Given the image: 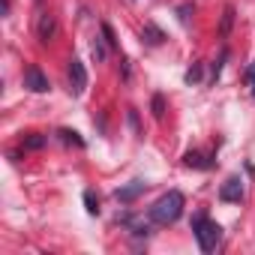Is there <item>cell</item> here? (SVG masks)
I'll list each match as a JSON object with an SVG mask.
<instances>
[{
	"label": "cell",
	"instance_id": "obj_1",
	"mask_svg": "<svg viewBox=\"0 0 255 255\" xmlns=\"http://www.w3.org/2000/svg\"><path fill=\"white\" fill-rule=\"evenodd\" d=\"M180 213H183V192H177V189L165 192V195L156 198V204L150 207V219H153L156 225H171V222L180 219Z\"/></svg>",
	"mask_w": 255,
	"mask_h": 255
},
{
	"label": "cell",
	"instance_id": "obj_2",
	"mask_svg": "<svg viewBox=\"0 0 255 255\" xmlns=\"http://www.w3.org/2000/svg\"><path fill=\"white\" fill-rule=\"evenodd\" d=\"M192 231H195V240H198L201 252H213L219 246V240H222V228L213 219H207V216H195Z\"/></svg>",
	"mask_w": 255,
	"mask_h": 255
},
{
	"label": "cell",
	"instance_id": "obj_3",
	"mask_svg": "<svg viewBox=\"0 0 255 255\" xmlns=\"http://www.w3.org/2000/svg\"><path fill=\"white\" fill-rule=\"evenodd\" d=\"M87 87V69L81 60H69V93L72 96H81Z\"/></svg>",
	"mask_w": 255,
	"mask_h": 255
},
{
	"label": "cell",
	"instance_id": "obj_4",
	"mask_svg": "<svg viewBox=\"0 0 255 255\" xmlns=\"http://www.w3.org/2000/svg\"><path fill=\"white\" fill-rule=\"evenodd\" d=\"M24 87H27L30 93H45L51 84H48V78L39 72V66H27V69H24Z\"/></svg>",
	"mask_w": 255,
	"mask_h": 255
},
{
	"label": "cell",
	"instance_id": "obj_5",
	"mask_svg": "<svg viewBox=\"0 0 255 255\" xmlns=\"http://www.w3.org/2000/svg\"><path fill=\"white\" fill-rule=\"evenodd\" d=\"M219 198H222V201H240V198H243V183H240V177H228V180L222 183V189H219Z\"/></svg>",
	"mask_w": 255,
	"mask_h": 255
},
{
	"label": "cell",
	"instance_id": "obj_6",
	"mask_svg": "<svg viewBox=\"0 0 255 255\" xmlns=\"http://www.w3.org/2000/svg\"><path fill=\"white\" fill-rule=\"evenodd\" d=\"M36 33H39V42H51L54 39V33H57V21H54V15H39V24H36Z\"/></svg>",
	"mask_w": 255,
	"mask_h": 255
},
{
	"label": "cell",
	"instance_id": "obj_7",
	"mask_svg": "<svg viewBox=\"0 0 255 255\" xmlns=\"http://www.w3.org/2000/svg\"><path fill=\"white\" fill-rule=\"evenodd\" d=\"M141 192H144V183H141V180H132L129 186H120V189H117L114 195H117V201H123V204H129V201H135V198H138Z\"/></svg>",
	"mask_w": 255,
	"mask_h": 255
},
{
	"label": "cell",
	"instance_id": "obj_8",
	"mask_svg": "<svg viewBox=\"0 0 255 255\" xmlns=\"http://www.w3.org/2000/svg\"><path fill=\"white\" fill-rule=\"evenodd\" d=\"M189 168H210V162H204V153H186V159H183Z\"/></svg>",
	"mask_w": 255,
	"mask_h": 255
},
{
	"label": "cell",
	"instance_id": "obj_9",
	"mask_svg": "<svg viewBox=\"0 0 255 255\" xmlns=\"http://www.w3.org/2000/svg\"><path fill=\"white\" fill-rule=\"evenodd\" d=\"M84 201H87V213L96 216V213H99V201L93 198V192H84Z\"/></svg>",
	"mask_w": 255,
	"mask_h": 255
},
{
	"label": "cell",
	"instance_id": "obj_10",
	"mask_svg": "<svg viewBox=\"0 0 255 255\" xmlns=\"http://www.w3.org/2000/svg\"><path fill=\"white\" fill-rule=\"evenodd\" d=\"M231 21H234V9L228 6V9H225V18H222V33H228V27H231Z\"/></svg>",
	"mask_w": 255,
	"mask_h": 255
},
{
	"label": "cell",
	"instance_id": "obj_11",
	"mask_svg": "<svg viewBox=\"0 0 255 255\" xmlns=\"http://www.w3.org/2000/svg\"><path fill=\"white\" fill-rule=\"evenodd\" d=\"M60 135H63V141H72V144H78V147H81V138H78V132H69V129H60Z\"/></svg>",
	"mask_w": 255,
	"mask_h": 255
},
{
	"label": "cell",
	"instance_id": "obj_12",
	"mask_svg": "<svg viewBox=\"0 0 255 255\" xmlns=\"http://www.w3.org/2000/svg\"><path fill=\"white\" fill-rule=\"evenodd\" d=\"M93 57H96V60H105V45H102L99 39L93 42Z\"/></svg>",
	"mask_w": 255,
	"mask_h": 255
},
{
	"label": "cell",
	"instance_id": "obj_13",
	"mask_svg": "<svg viewBox=\"0 0 255 255\" xmlns=\"http://www.w3.org/2000/svg\"><path fill=\"white\" fill-rule=\"evenodd\" d=\"M198 75H201V69L195 66V69H189V72H186V81H198Z\"/></svg>",
	"mask_w": 255,
	"mask_h": 255
},
{
	"label": "cell",
	"instance_id": "obj_14",
	"mask_svg": "<svg viewBox=\"0 0 255 255\" xmlns=\"http://www.w3.org/2000/svg\"><path fill=\"white\" fill-rule=\"evenodd\" d=\"M153 108H156V117H162V99H159V96L153 99Z\"/></svg>",
	"mask_w": 255,
	"mask_h": 255
},
{
	"label": "cell",
	"instance_id": "obj_15",
	"mask_svg": "<svg viewBox=\"0 0 255 255\" xmlns=\"http://www.w3.org/2000/svg\"><path fill=\"white\" fill-rule=\"evenodd\" d=\"M249 87H252V96H255V66L249 69Z\"/></svg>",
	"mask_w": 255,
	"mask_h": 255
},
{
	"label": "cell",
	"instance_id": "obj_16",
	"mask_svg": "<svg viewBox=\"0 0 255 255\" xmlns=\"http://www.w3.org/2000/svg\"><path fill=\"white\" fill-rule=\"evenodd\" d=\"M27 147H42V138H27Z\"/></svg>",
	"mask_w": 255,
	"mask_h": 255
}]
</instances>
